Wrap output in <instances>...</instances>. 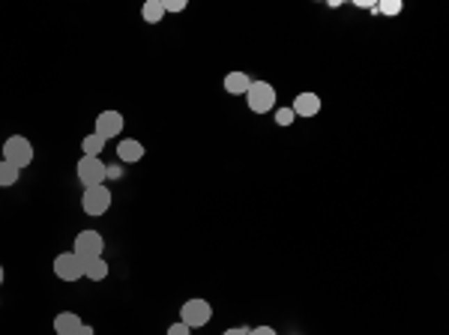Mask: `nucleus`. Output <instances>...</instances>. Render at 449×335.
<instances>
[{
    "instance_id": "1",
    "label": "nucleus",
    "mask_w": 449,
    "mask_h": 335,
    "mask_svg": "<svg viewBox=\"0 0 449 335\" xmlns=\"http://www.w3.org/2000/svg\"><path fill=\"white\" fill-rule=\"evenodd\" d=\"M246 102L255 114H267V111H273V105H276V87L267 84V81H252L246 90Z\"/></svg>"
},
{
    "instance_id": "2",
    "label": "nucleus",
    "mask_w": 449,
    "mask_h": 335,
    "mask_svg": "<svg viewBox=\"0 0 449 335\" xmlns=\"http://www.w3.org/2000/svg\"><path fill=\"white\" fill-rule=\"evenodd\" d=\"M3 162H9V165H15L18 171L27 168L30 162H33V144L24 138V135H13L3 144Z\"/></svg>"
},
{
    "instance_id": "3",
    "label": "nucleus",
    "mask_w": 449,
    "mask_h": 335,
    "mask_svg": "<svg viewBox=\"0 0 449 335\" xmlns=\"http://www.w3.org/2000/svg\"><path fill=\"white\" fill-rule=\"evenodd\" d=\"M213 311H210V302L207 299H186L183 309H180V323H186L189 329H198V327H207Z\"/></svg>"
},
{
    "instance_id": "4",
    "label": "nucleus",
    "mask_w": 449,
    "mask_h": 335,
    "mask_svg": "<svg viewBox=\"0 0 449 335\" xmlns=\"http://www.w3.org/2000/svg\"><path fill=\"white\" fill-rule=\"evenodd\" d=\"M75 255L81 258L84 263L87 260H96V258H102V251H105V240H102V233H96V231H81L75 237Z\"/></svg>"
},
{
    "instance_id": "5",
    "label": "nucleus",
    "mask_w": 449,
    "mask_h": 335,
    "mask_svg": "<svg viewBox=\"0 0 449 335\" xmlns=\"http://www.w3.org/2000/svg\"><path fill=\"white\" fill-rule=\"evenodd\" d=\"M78 180H81L84 189L105 186V162L99 156H84L78 162Z\"/></svg>"
},
{
    "instance_id": "6",
    "label": "nucleus",
    "mask_w": 449,
    "mask_h": 335,
    "mask_svg": "<svg viewBox=\"0 0 449 335\" xmlns=\"http://www.w3.org/2000/svg\"><path fill=\"white\" fill-rule=\"evenodd\" d=\"M54 276L60 281H78L84 279V260L75 255V251H63V255L54 258Z\"/></svg>"
},
{
    "instance_id": "7",
    "label": "nucleus",
    "mask_w": 449,
    "mask_h": 335,
    "mask_svg": "<svg viewBox=\"0 0 449 335\" xmlns=\"http://www.w3.org/2000/svg\"><path fill=\"white\" fill-rule=\"evenodd\" d=\"M81 210L87 216H105L111 210V192L105 186H96V189H84V198H81Z\"/></svg>"
},
{
    "instance_id": "8",
    "label": "nucleus",
    "mask_w": 449,
    "mask_h": 335,
    "mask_svg": "<svg viewBox=\"0 0 449 335\" xmlns=\"http://www.w3.org/2000/svg\"><path fill=\"white\" fill-rule=\"evenodd\" d=\"M123 114H120V111H102V114L96 117V135L99 138H117L120 132H123Z\"/></svg>"
},
{
    "instance_id": "9",
    "label": "nucleus",
    "mask_w": 449,
    "mask_h": 335,
    "mask_svg": "<svg viewBox=\"0 0 449 335\" xmlns=\"http://www.w3.org/2000/svg\"><path fill=\"white\" fill-rule=\"evenodd\" d=\"M81 327H84V320L78 318L75 311H60L54 318V332L57 335H81Z\"/></svg>"
},
{
    "instance_id": "10",
    "label": "nucleus",
    "mask_w": 449,
    "mask_h": 335,
    "mask_svg": "<svg viewBox=\"0 0 449 335\" xmlns=\"http://www.w3.org/2000/svg\"><path fill=\"white\" fill-rule=\"evenodd\" d=\"M294 114L297 117H315L317 111H321V96L317 93H299L297 99H294Z\"/></svg>"
},
{
    "instance_id": "11",
    "label": "nucleus",
    "mask_w": 449,
    "mask_h": 335,
    "mask_svg": "<svg viewBox=\"0 0 449 335\" xmlns=\"http://www.w3.org/2000/svg\"><path fill=\"white\" fill-rule=\"evenodd\" d=\"M117 159L126 162V165H132V162L144 159V144H141V141H135V138H123L117 144Z\"/></svg>"
},
{
    "instance_id": "12",
    "label": "nucleus",
    "mask_w": 449,
    "mask_h": 335,
    "mask_svg": "<svg viewBox=\"0 0 449 335\" xmlns=\"http://www.w3.org/2000/svg\"><path fill=\"white\" fill-rule=\"evenodd\" d=\"M249 84H252V78H249L246 72H228V78H225V90L231 96H246Z\"/></svg>"
},
{
    "instance_id": "13",
    "label": "nucleus",
    "mask_w": 449,
    "mask_h": 335,
    "mask_svg": "<svg viewBox=\"0 0 449 335\" xmlns=\"http://www.w3.org/2000/svg\"><path fill=\"white\" fill-rule=\"evenodd\" d=\"M162 15H165L162 0H144V6H141V18H144L147 24H159V22H162Z\"/></svg>"
},
{
    "instance_id": "14",
    "label": "nucleus",
    "mask_w": 449,
    "mask_h": 335,
    "mask_svg": "<svg viewBox=\"0 0 449 335\" xmlns=\"http://www.w3.org/2000/svg\"><path fill=\"white\" fill-rule=\"evenodd\" d=\"M84 279H90V281H102V279H108V263H105L102 258L87 260V263H84Z\"/></svg>"
},
{
    "instance_id": "15",
    "label": "nucleus",
    "mask_w": 449,
    "mask_h": 335,
    "mask_svg": "<svg viewBox=\"0 0 449 335\" xmlns=\"http://www.w3.org/2000/svg\"><path fill=\"white\" fill-rule=\"evenodd\" d=\"M81 147H84V156H99L105 147V138H99L96 132H90V135L81 141Z\"/></svg>"
},
{
    "instance_id": "16",
    "label": "nucleus",
    "mask_w": 449,
    "mask_h": 335,
    "mask_svg": "<svg viewBox=\"0 0 449 335\" xmlns=\"http://www.w3.org/2000/svg\"><path fill=\"white\" fill-rule=\"evenodd\" d=\"M18 174H22V171H18L15 165H9V162H0V186H15Z\"/></svg>"
},
{
    "instance_id": "17",
    "label": "nucleus",
    "mask_w": 449,
    "mask_h": 335,
    "mask_svg": "<svg viewBox=\"0 0 449 335\" xmlns=\"http://www.w3.org/2000/svg\"><path fill=\"white\" fill-rule=\"evenodd\" d=\"M375 13L398 15V13H402V3H398V0H384V3H377V6H375Z\"/></svg>"
},
{
    "instance_id": "18",
    "label": "nucleus",
    "mask_w": 449,
    "mask_h": 335,
    "mask_svg": "<svg viewBox=\"0 0 449 335\" xmlns=\"http://www.w3.org/2000/svg\"><path fill=\"white\" fill-rule=\"evenodd\" d=\"M294 120H297V114H294L291 108H278V111H276V123H278V126H291Z\"/></svg>"
},
{
    "instance_id": "19",
    "label": "nucleus",
    "mask_w": 449,
    "mask_h": 335,
    "mask_svg": "<svg viewBox=\"0 0 449 335\" xmlns=\"http://www.w3.org/2000/svg\"><path fill=\"white\" fill-rule=\"evenodd\" d=\"M165 13H183L186 9V0H162Z\"/></svg>"
},
{
    "instance_id": "20",
    "label": "nucleus",
    "mask_w": 449,
    "mask_h": 335,
    "mask_svg": "<svg viewBox=\"0 0 449 335\" xmlns=\"http://www.w3.org/2000/svg\"><path fill=\"white\" fill-rule=\"evenodd\" d=\"M123 177V168L120 165H105V180H120Z\"/></svg>"
},
{
    "instance_id": "21",
    "label": "nucleus",
    "mask_w": 449,
    "mask_h": 335,
    "mask_svg": "<svg viewBox=\"0 0 449 335\" xmlns=\"http://www.w3.org/2000/svg\"><path fill=\"white\" fill-rule=\"evenodd\" d=\"M168 335H192V329L186 323H174V327H168Z\"/></svg>"
},
{
    "instance_id": "22",
    "label": "nucleus",
    "mask_w": 449,
    "mask_h": 335,
    "mask_svg": "<svg viewBox=\"0 0 449 335\" xmlns=\"http://www.w3.org/2000/svg\"><path fill=\"white\" fill-rule=\"evenodd\" d=\"M249 335H278L273 327H258V329H249Z\"/></svg>"
},
{
    "instance_id": "23",
    "label": "nucleus",
    "mask_w": 449,
    "mask_h": 335,
    "mask_svg": "<svg viewBox=\"0 0 449 335\" xmlns=\"http://www.w3.org/2000/svg\"><path fill=\"white\" fill-rule=\"evenodd\" d=\"M222 335H249V327H231V329H225Z\"/></svg>"
},
{
    "instance_id": "24",
    "label": "nucleus",
    "mask_w": 449,
    "mask_h": 335,
    "mask_svg": "<svg viewBox=\"0 0 449 335\" xmlns=\"http://www.w3.org/2000/svg\"><path fill=\"white\" fill-rule=\"evenodd\" d=\"M81 335H93V327H87V323H84V327H81Z\"/></svg>"
},
{
    "instance_id": "25",
    "label": "nucleus",
    "mask_w": 449,
    "mask_h": 335,
    "mask_svg": "<svg viewBox=\"0 0 449 335\" xmlns=\"http://www.w3.org/2000/svg\"><path fill=\"white\" fill-rule=\"evenodd\" d=\"M3 279H6V272H3V267H0V284H3Z\"/></svg>"
}]
</instances>
